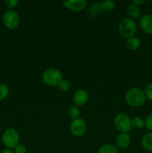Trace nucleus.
Here are the masks:
<instances>
[{
    "instance_id": "obj_1",
    "label": "nucleus",
    "mask_w": 152,
    "mask_h": 153,
    "mask_svg": "<svg viewBox=\"0 0 152 153\" xmlns=\"http://www.w3.org/2000/svg\"><path fill=\"white\" fill-rule=\"evenodd\" d=\"M125 101L132 108H139L145 103L146 97L144 91L139 88H132L125 94Z\"/></svg>"
},
{
    "instance_id": "obj_2",
    "label": "nucleus",
    "mask_w": 152,
    "mask_h": 153,
    "mask_svg": "<svg viewBox=\"0 0 152 153\" xmlns=\"http://www.w3.org/2000/svg\"><path fill=\"white\" fill-rule=\"evenodd\" d=\"M137 31V25L134 19L131 18H124L119 24V32L122 37L129 39L134 37Z\"/></svg>"
},
{
    "instance_id": "obj_3",
    "label": "nucleus",
    "mask_w": 152,
    "mask_h": 153,
    "mask_svg": "<svg viewBox=\"0 0 152 153\" xmlns=\"http://www.w3.org/2000/svg\"><path fill=\"white\" fill-rule=\"evenodd\" d=\"M63 79V74L57 68H49L42 74V80L45 85L50 87L58 86Z\"/></svg>"
},
{
    "instance_id": "obj_4",
    "label": "nucleus",
    "mask_w": 152,
    "mask_h": 153,
    "mask_svg": "<svg viewBox=\"0 0 152 153\" xmlns=\"http://www.w3.org/2000/svg\"><path fill=\"white\" fill-rule=\"evenodd\" d=\"M1 142L6 149H13L19 144V134L14 128H7L1 135Z\"/></svg>"
},
{
    "instance_id": "obj_5",
    "label": "nucleus",
    "mask_w": 152,
    "mask_h": 153,
    "mask_svg": "<svg viewBox=\"0 0 152 153\" xmlns=\"http://www.w3.org/2000/svg\"><path fill=\"white\" fill-rule=\"evenodd\" d=\"M114 125L120 133H129L132 129L131 118L125 113H119L115 117Z\"/></svg>"
},
{
    "instance_id": "obj_6",
    "label": "nucleus",
    "mask_w": 152,
    "mask_h": 153,
    "mask_svg": "<svg viewBox=\"0 0 152 153\" xmlns=\"http://www.w3.org/2000/svg\"><path fill=\"white\" fill-rule=\"evenodd\" d=\"M2 23L4 26L10 30H14L20 23V17L16 10H7L4 12L1 17Z\"/></svg>"
},
{
    "instance_id": "obj_7",
    "label": "nucleus",
    "mask_w": 152,
    "mask_h": 153,
    "mask_svg": "<svg viewBox=\"0 0 152 153\" xmlns=\"http://www.w3.org/2000/svg\"><path fill=\"white\" fill-rule=\"evenodd\" d=\"M70 131L72 134L76 137H80L83 135L86 131V124L84 120L82 118L73 120L69 126Z\"/></svg>"
},
{
    "instance_id": "obj_8",
    "label": "nucleus",
    "mask_w": 152,
    "mask_h": 153,
    "mask_svg": "<svg viewBox=\"0 0 152 153\" xmlns=\"http://www.w3.org/2000/svg\"><path fill=\"white\" fill-rule=\"evenodd\" d=\"M63 6L66 8L72 11H80L86 8L87 1L86 0H68L62 3Z\"/></svg>"
},
{
    "instance_id": "obj_9",
    "label": "nucleus",
    "mask_w": 152,
    "mask_h": 153,
    "mask_svg": "<svg viewBox=\"0 0 152 153\" xmlns=\"http://www.w3.org/2000/svg\"><path fill=\"white\" fill-rule=\"evenodd\" d=\"M89 100V94L87 91L83 89H78L74 93L72 97V101L75 105L77 107L83 106L87 103Z\"/></svg>"
},
{
    "instance_id": "obj_10",
    "label": "nucleus",
    "mask_w": 152,
    "mask_h": 153,
    "mask_svg": "<svg viewBox=\"0 0 152 153\" xmlns=\"http://www.w3.org/2000/svg\"><path fill=\"white\" fill-rule=\"evenodd\" d=\"M139 25L142 31L147 35L152 34V15L144 14L139 18Z\"/></svg>"
},
{
    "instance_id": "obj_11",
    "label": "nucleus",
    "mask_w": 152,
    "mask_h": 153,
    "mask_svg": "<svg viewBox=\"0 0 152 153\" xmlns=\"http://www.w3.org/2000/svg\"><path fill=\"white\" fill-rule=\"evenodd\" d=\"M116 144L121 149H126L131 144L129 133H120L116 138Z\"/></svg>"
},
{
    "instance_id": "obj_12",
    "label": "nucleus",
    "mask_w": 152,
    "mask_h": 153,
    "mask_svg": "<svg viewBox=\"0 0 152 153\" xmlns=\"http://www.w3.org/2000/svg\"><path fill=\"white\" fill-rule=\"evenodd\" d=\"M126 12L128 16L131 19H139L142 16V11L140 7L134 4H131L128 6Z\"/></svg>"
},
{
    "instance_id": "obj_13",
    "label": "nucleus",
    "mask_w": 152,
    "mask_h": 153,
    "mask_svg": "<svg viewBox=\"0 0 152 153\" xmlns=\"http://www.w3.org/2000/svg\"><path fill=\"white\" fill-rule=\"evenodd\" d=\"M141 144L147 152H152V131H149L143 135L141 140Z\"/></svg>"
},
{
    "instance_id": "obj_14",
    "label": "nucleus",
    "mask_w": 152,
    "mask_h": 153,
    "mask_svg": "<svg viewBox=\"0 0 152 153\" xmlns=\"http://www.w3.org/2000/svg\"><path fill=\"white\" fill-rule=\"evenodd\" d=\"M126 46L129 50H138L140 48V46H141V41L137 37H132L127 40Z\"/></svg>"
},
{
    "instance_id": "obj_15",
    "label": "nucleus",
    "mask_w": 152,
    "mask_h": 153,
    "mask_svg": "<svg viewBox=\"0 0 152 153\" xmlns=\"http://www.w3.org/2000/svg\"><path fill=\"white\" fill-rule=\"evenodd\" d=\"M102 8H101V2H94L90 4L88 8V13L92 16H97L102 13Z\"/></svg>"
},
{
    "instance_id": "obj_16",
    "label": "nucleus",
    "mask_w": 152,
    "mask_h": 153,
    "mask_svg": "<svg viewBox=\"0 0 152 153\" xmlns=\"http://www.w3.org/2000/svg\"><path fill=\"white\" fill-rule=\"evenodd\" d=\"M97 153H119V150H118V148L114 145L107 143L101 146L98 149Z\"/></svg>"
},
{
    "instance_id": "obj_17",
    "label": "nucleus",
    "mask_w": 152,
    "mask_h": 153,
    "mask_svg": "<svg viewBox=\"0 0 152 153\" xmlns=\"http://www.w3.org/2000/svg\"><path fill=\"white\" fill-rule=\"evenodd\" d=\"M102 10L107 13H110L116 8V3L112 0H104L101 2Z\"/></svg>"
},
{
    "instance_id": "obj_18",
    "label": "nucleus",
    "mask_w": 152,
    "mask_h": 153,
    "mask_svg": "<svg viewBox=\"0 0 152 153\" xmlns=\"http://www.w3.org/2000/svg\"><path fill=\"white\" fill-rule=\"evenodd\" d=\"M131 126L136 129H142L145 127V119L140 117H134L131 118Z\"/></svg>"
},
{
    "instance_id": "obj_19",
    "label": "nucleus",
    "mask_w": 152,
    "mask_h": 153,
    "mask_svg": "<svg viewBox=\"0 0 152 153\" xmlns=\"http://www.w3.org/2000/svg\"><path fill=\"white\" fill-rule=\"evenodd\" d=\"M80 111L78 108V107H77L76 105H72L70 107H69L68 111H67V114H68L69 117L71 118V119L75 120L79 118L80 117Z\"/></svg>"
},
{
    "instance_id": "obj_20",
    "label": "nucleus",
    "mask_w": 152,
    "mask_h": 153,
    "mask_svg": "<svg viewBox=\"0 0 152 153\" xmlns=\"http://www.w3.org/2000/svg\"><path fill=\"white\" fill-rule=\"evenodd\" d=\"M58 88L62 92H67L71 88V83L68 80H66V79H63L61 81V82L58 84Z\"/></svg>"
},
{
    "instance_id": "obj_21",
    "label": "nucleus",
    "mask_w": 152,
    "mask_h": 153,
    "mask_svg": "<svg viewBox=\"0 0 152 153\" xmlns=\"http://www.w3.org/2000/svg\"><path fill=\"white\" fill-rule=\"evenodd\" d=\"M9 94V88L4 83H0V101L4 100Z\"/></svg>"
},
{
    "instance_id": "obj_22",
    "label": "nucleus",
    "mask_w": 152,
    "mask_h": 153,
    "mask_svg": "<svg viewBox=\"0 0 152 153\" xmlns=\"http://www.w3.org/2000/svg\"><path fill=\"white\" fill-rule=\"evenodd\" d=\"M144 92L145 94L146 99L148 100L149 101L152 102V82H150L146 85Z\"/></svg>"
},
{
    "instance_id": "obj_23",
    "label": "nucleus",
    "mask_w": 152,
    "mask_h": 153,
    "mask_svg": "<svg viewBox=\"0 0 152 153\" xmlns=\"http://www.w3.org/2000/svg\"><path fill=\"white\" fill-rule=\"evenodd\" d=\"M4 3L8 10H13L17 6L19 1L17 0H5Z\"/></svg>"
},
{
    "instance_id": "obj_24",
    "label": "nucleus",
    "mask_w": 152,
    "mask_h": 153,
    "mask_svg": "<svg viewBox=\"0 0 152 153\" xmlns=\"http://www.w3.org/2000/svg\"><path fill=\"white\" fill-rule=\"evenodd\" d=\"M145 127L152 131V114L148 115L145 119Z\"/></svg>"
},
{
    "instance_id": "obj_25",
    "label": "nucleus",
    "mask_w": 152,
    "mask_h": 153,
    "mask_svg": "<svg viewBox=\"0 0 152 153\" xmlns=\"http://www.w3.org/2000/svg\"><path fill=\"white\" fill-rule=\"evenodd\" d=\"M15 153H26L27 148L25 145L23 144H18L14 149H13Z\"/></svg>"
},
{
    "instance_id": "obj_26",
    "label": "nucleus",
    "mask_w": 152,
    "mask_h": 153,
    "mask_svg": "<svg viewBox=\"0 0 152 153\" xmlns=\"http://www.w3.org/2000/svg\"><path fill=\"white\" fill-rule=\"evenodd\" d=\"M145 2V0H132V1H131V3H132V4L139 6V7L140 5H142V4H144Z\"/></svg>"
},
{
    "instance_id": "obj_27",
    "label": "nucleus",
    "mask_w": 152,
    "mask_h": 153,
    "mask_svg": "<svg viewBox=\"0 0 152 153\" xmlns=\"http://www.w3.org/2000/svg\"><path fill=\"white\" fill-rule=\"evenodd\" d=\"M1 153H15L13 149H4L1 151Z\"/></svg>"
},
{
    "instance_id": "obj_28",
    "label": "nucleus",
    "mask_w": 152,
    "mask_h": 153,
    "mask_svg": "<svg viewBox=\"0 0 152 153\" xmlns=\"http://www.w3.org/2000/svg\"><path fill=\"white\" fill-rule=\"evenodd\" d=\"M145 153H152L151 152H145Z\"/></svg>"
}]
</instances>
